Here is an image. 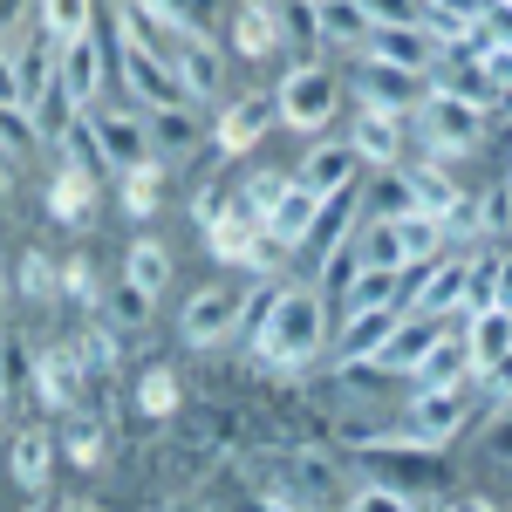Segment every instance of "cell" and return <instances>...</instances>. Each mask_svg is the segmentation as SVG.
Returning <instances> with one entry per match:
<instances>
[{"mask_svg": "<svg viewBox=\"0 0 512 512\" xmlns=\"http://www.w3.org/2000/svg\"><path fill=\"white\" fill-rule=\"evenodd\" d=\"M21 21V0H0V28H14Z\"/></svg>", "mask_w": 512, "mask_h": 512, "instance_id": "681fc988", "label": "cell"}, {"mask_svg": "<svg viewBox=\"0 0 512 512\" xmlns=\"http://www.w3.org/2000/svg\"><path fill=\"white\" fill-rule=\"evenodd\" d=\"M280 123V103H274V89H253V96H239V103H226L219 110V151H253L267 130Z\"/></svg>", "mask_w": 512, "mask_h": 512, "instance_id": "9a60e30c", "label": "cell"}, {"mask_svg": "<svg viewBox=\"0 0 512 512\" xmlns=\"http://www.w3.org/2000/svg\"><path fill=\"white\" fill-rule=\"evenodd\" d=\"M465 342H472L478 376H485V369H499V362L512 355V315H506V308H485V315H472V321H465Z\"/></svg>", "mask_w": 512, "mask_h": 512, "instance_id": "484cf974", "label": "cell"}, {"mask_svg": "<svg viewBox=\"0 0 512 512\" xmlns=\"http://www.w3.org/2000/svg\"><path fill=\"white\" fill-rule=\"evenodd\" d=\"M48 465H55V437L48 431H21L14 444H7V478H14L28 499L48 492Z\"/></svg>", "mask_w": 512, "mask_h": 512, "instance_id": "7402d4cb", "label": "cell"}, {"mask_svg": "<svg viewBox=\"0 0 512 512\" xmlns=\"http://www.w3.org/2000/svg\"><path fill=\"white\" fill-rule=\"evenodd\" d=\"M151 205H158V164H144V171H130V178H123V212H137V219H144Z\"/></svg>", "mask_w": 512, "mask_h": 512, "instance_id": "b9f144b4", "label": "cell"}, {"mask_svg": "<svg viewBox=\"0 0 512 512\" xmlns=\"http://www.w3.org/2000/svg\"><path fill=\"white\" fill-rule=\"evenodd\" d=\"M362 260L369 267H390V274H417V267L444 260V219H431V212L376 219V233L362 239Z\"/></svg>", "mask_w": 512, "mask_h": 512, "instance_id": "3957f363", "label": "cell"}, {"mask_svg": "<svg viewBox=\"0 0 512 512\" xmlns=\"http://www.w3.org/2000/svg\"><path fill=\"white\" fill-rule=\"evenodd\" d=\"M417 512H451V506H417Z\"/></svg>", "mask_w": 512, "mask_h": 512, "instance_id": "db71d44e", "label": "cell"}, {"mask_svg": "<svg viewBox=\"0 0 512 512\" xmlns=\"http://www.w3.org/2000/svg\"><path fill=\"white\" fill-rule=\"evenodd\" d=\"M62 55H55V89H62V103H69V117H89L96 110V89H103V48H96V35L82 41H55Z\"/></svg>", "mask_w": 512, "mask_h": 512, "instance_id": "7c38bea8", "label": "cell"}, {"mask_svg": "<svg viewBox=\"0 0 512 512\" xmlns=\"http://www.w3.org/2000/svg\"><path fill=\"white\" fill-rule=\"evenodd\" d=\"M137 7H151L158 21L192 28V35H212V21H219V0H137Z\"/></svg>", "mask_w": 512, "mask_h": 512, "instance_id": "e575fe53", "label": "cell"}, {"mask_svg": "<svg viewBox=\"0 0 512 512\" xmlns=\"http://www.w3.org/2000/svg\"><path fill=\"white\" fill-rule=\"evenodd\" d=\"M103 444H110V424L82 403V410H69L62 417V437H55V451L69 458V465H82V472H96L103 465Z\"/></svg>", "mask_w": 512, "mask_h": 512, "instance_id": "603a6c76", "label": "cell"}, {"mask_svg": "<svg viewBox=\"0 0 512 512\" xmlns=\"http://www.w3.org/2000/svg\"><path fill=\"white\" fill-rule=\"evenodd\" d=\"M55 55H62L55 41H35V48H21V55H14V62H21V89H28V110L55 89Z\"/></svg>", "mask_w": 512, "mask_h": 512, "instance_id": "d6a6232c", "label": "cell"}, {"mask_svg": "<svg viewBox=\"0 0 512 512\" xmlns=\"http://www.w3.org/2000/svg\"><path fill=\"white\" fill-rule=\"evenodd\" d=\"M123 280H130L137 294L158 301L164 287H171V253H164L158 239H130V253H123Z\"/></svg>", "mask_w": 512, "mask_h": 512, "instance_id": "83f0119b", "label": "cell"}, {"mask_svg": "<svg viewBox=\"0 0 512 512\" xmlns=\"http://www.w3.org/2000/svg\"><path fill=\"white\" fill-rule=\"evenodd\" d=\"M478 376V362H472V342H465V328H444L431 342V355L417 362V390H465Z\"/></svg>", "mask_w": 512, "mask_h": 512, "instance_id": "e0dca14e", "label": "cell"}, {"mask_svg": "<svg viewBox=\"0 0 512 512\" xmlns=\"http://www.w3.org/2000/svg\"><path fill=\"white\" fill-rule=\"evenodd\" d=\"M376 308H403V274H390V267H362V274L349 280L342 321L349 315H376Z\"/></svg>", "mask_w": 512, "mask_h": 512, "instance_id": "d4e9b609", "label": "cell"}, {"mask_svg": "<svg viewBox=\"0 0 512 512\" xmlns=\"http://www.w3.org/2000/svg\"><path fill=\"white\" fill-rule=\"evenodd\" d=\"M28 376H35V369H28V355H21V342H14V335L0 328V403H7V396L21 390Z\"/></svg>", "mask_w": 512, "mask_h": 512, "instance_id": "ab89813d", "label": "cell"}, {"mask_svg": "<svg viewBox=\"0 0 512 512\" xmlns=\"http://www.w3.org/2000/svg\"><path fill=\"white\" fill-rule=\"evenodd\" d=\"M506 192H512V171H506Z\"/></svg>", "mask_w": 512, "mask_h": 512, "instance_id": "11a10c76", "label": "cell"}, {"mask_svg": "<svg viewBox=\"0 0 512 512\" xmlns=\"http://www.w3.org/2000/svg\"><path fill=\"white\" fill-rule=\"evenodd\" d=\"M362 48H369V62H383V69H403V76H424V82H431L437 55H444V41H437L424 21H376Z\"/></svg>", "mask_w": 512, "mask_h": 512, "instance_id": "5b68a950", "label": "cell"}, {"mask_svg": "<svg viewBox=\"0 0 512 512\" xmlns=\"http://www.w3.org/2000/svg\"><path fill=\"white\" fill-rule=\"evenodd\" d=\"M349 151L362 164H396V158H403V117H390V110H362V117H355Z\"/></svg>", "mask_w": 512, "mask_h": 512, "instance_id": "cb8c5ba5", "label": "cell"}, {"mask_svg": "<svg viewBox=\"0 0 512 512\" xmlns=\"http://www.w3.org/2000/svg\"><path fill=\"white\" fill-rule=\"evenodd\" d=\"M321 205H328V198H315L308 185H301V178H294V185L280 192V205L267 212V219H260V233L274 239V253H308V239H315Z\"/></svg>", "mask_w": 512, "mask_h": 512, "instance_id": "5bb4252c", "label": "cell"}, {"mask_svg": "<svg viewBox=\"0 0 512 512\" xmlns=\"http://www.w3.org/2000/svg\"><path fill=\"white\" fill-rule=\"evenodd\" d=\"M82 383H89V355H82V342H55V349H41L35 362V390L48 410H82Z\"/></svg>", "mask_w": 512, "mask_h": 512, "instance_id": "8fae6325", "label": "cell"}, {"mask_svg": "<svg viewBox=\"0 0 512 512\" xmlns=\"http://www.w3.org/2000/svg\"><path fill=\"white\" fill-rule=\"evenodd\" d=\"M0 158H35V117L28 110H0Z\"/></svg>", "mask_w": 512, "mask_h": 512, "instance_id": "74e56055", "label": "cell"}, {"mask_svg": "<svg viewBox=\"0 0 512 512\" xmlns=\"http://www.w3.org/2000/svg\"><path fill=\"white\" fill-rule=\"evenodd\" d=\"M280 35H287V28H280V7H267V0H246V7L233 14V41H239V55H267Z\"/></svg>", "mask_w": 512, "mask_h": 512, "instance_id": "f546056e", "label": "cell"}, {"mask_svg": "<svg viewBox=\"0 0 512 512\" xmlns=\"http://www.w3.org/2000/svg\"><path fill=\"white\" fill-rule=\"evenodd\" d=\"M212 472H219V458H212L205 444H192L185 431L171 437V444H158V478H164V492H171V499L198 492V485H205Z\"/></svg>", "mask_w": 512, "mask_h": 512, "instance_id": "ac0fdd59", "label": "cell"}, {"mask_svg": "<svg viewBox=\"0 0 512 512\" xmlns=\"http://www.w3.org/2000/svg\"><path fill=\"white\" fill-rule=\"evenodd\" d=\"M458 431H465V390H417L410 403H403V431L396 437L437 451V444H451Z\"/></svg>", "mask_w": 512, "mask_h": 512, "instance_id": "30bf717a", "label": "cell"}, {"mask_svg": "<svg viewBox=\"0 0 512 512\" xmlns=\"http://www.w3.org/2000/svg\"><path fill=\"white\" fill-rule=\"evenodd\" d=\"M349 512H417V499L410 492H390V485H362L349 499Z\"/></svg>", "mask_w": 512, "mask_h": 512, "instance_id": "ee69618b", "label": "cell"}, {"mask_svg": "<svg viewBox=\"0 0 512 512\" xmlns=\"http://www.w3.org/2000/svg\"><path fill=\"white\" fill-rule=\"evenodd\" d=\"M89 137H96L103 171H117V178L158 164L151 158V130H144V117H130V110H89Z\"/></svg>", "mask_w": 512, "mask_h": 512, "instance_id": "52a82bcc", "label": "cell"}, {"mask_svg": "<svg viewBox=\"0 0 512 512\" xmlns=\"http://www.w3.org/2000/svg\"><path fill=\"white\" fill-rule=\"evenodd\" d=\"M355 164H362V158H355L349 144H315L308 164H301L294 178H301L315 198H342V192H355Z\"/></svg>", "mask_w": 512, "mask_h": 512, "instance_id": "ffe728a7", "label": "cell"}, {"mask_svg": "<svg viewBox=\"0 0 512 512\" xmlns=\"http://www.w3.org/2000/svg\"><path fill=\"white\" fill-rule=\"evenodd\" d=\"M158 512H205V506H192V499H164Z\"/></svg>", "mask_w": 512, "mask_h": 512, "instance_id": "816d5d0a", "label": "cell"}, {"mask_svg": "<svg viewBox=\"0 0 512 512\" xmlns=\"http://www.w3.org/2000/svg\"><path fill=\"white\" fill-rule=\"evenodd\" d=\"M253 355L280 369V376H301L321 349H328V294L321 287H253L246 294V321Z\"/></svg>", "mask_w": 512, "mask_h": 512, "instance_id": "6da1fadb", "label": "cell"}, {"mask_svg": "<svg viewBox=\"0 0 512 512\" xmlns=\"http://www.w3.org/2000/svg\"><path fill=\"white\" fill-rule=\"evenodd\" d=\"M437 335H444V321H431V315H403V321H396V335L383 342V349H376V362H369V369H376V376H417V362L431 355Z\"/></svg>", "mask_w": 512, "mask_h": 512, "instance_id": "2e32d148", "label": "cell"}, {"mask_svg": "<svg viewBox=\"0 0 512 512\" xmlns=\"http://www.w3.org/2000/svg\"><path fill=\"white\" fill-rule=\"evenodd\" d=\"M362 267H369V260H362V239H342V246L321 260V294H335V301H342V294H349V280L362 274Z\"/></svg>", "mask_w": 512, "mask_h": 512, "instance_id": "d590c367", "label": "cell"}, {"mask_svg": "<svg viewBox=\"0 0 512 512\" xmlns=\"http://www.w3.org/2000/svg\"><path fill=\"white\" fill-rule=\"evenodd\" d=\"M492 308L512 315V253H499V274H492Z\"/></svg>", "mask_w": 512, "mask_h": 512, "instance_id": "c3c4849f", "label": "cell"}, {"mask_svg": "<svg viewBox=\"0 0 512 512\" xmlns=\"http://www.w3.org/2000/svg\"><path fill=\"white\" fill-rule=\"evenodd\" d=\"M396 321H403V308H376V315H349L342 321V369H369L376 362V349L396 335Z\"/></svg>", "mask_w": 512, "mask_h": 512, "instance_id": "44dd1931", "label": "cell"}, {"mask_svg": "<svg viewBox=\"0 0 512 512\" xmlns=\"http://www.w3.org/2000/svg\"><path fill=\"white\" fill-rule=\"evenodd\" d=\"M403 185H410V212H431V219H451L465 198H458V185L437 171V164H417V171H403Z\"/></svg>", "mask_w": 512, "mask_h": 512, "instance_id": "f1b7e54d", "label": "cell"}, {"mask_svg": "<svg viewBox=\"0 0 512 512\" xmlns=\"http://www.w3.org/2000/svg\"><path fill=\"white\" fill-rule=\"evenodd\" d=\"M239 321H246V294L239 287H198L192 301H185L178 335H185V349H219V342L239 335Z\"/></svg>", "mask_w": 512, "mask_h": 512, "instance_id": "8992f818", "label": "cell"}, {"mask_svg": "<svg viewBox=\"0 0 512 512\" xmlns=\"http://www.w3.org/2000/svg\"><path fill=\"white\" fill-rule=\"evenodd\" d=\"M274 103H280V123H294V130H328L335 110H342V82L328 76L321 62H294V69L280 76Z\"/></svg>", "mask_w": 512, "mask_h": 512, "instance_id": "277c9868", "label": "cell"}, {"mask_svg": "<svg viewBox=\"0 0 512 512\" xmlns=\"http://www.w3.org/2000/svg\"><path fill=\"white\" fill-rule=\"evenodd\" d=\"M485 390H492V403H499V410L512 403V355L499 362V369H485Z\"/></svg>", "mask_w": 512, "mask_h": 512, "instance_id": "7dc6e473", "label": "cell"}, {"mask_svg": "<svg viewBox=\"0 0 512 512\" xmlns=\"http://www.w3.org/2000/svg\"><path fill=\"white\" fill-rule=\"evenodd\" d=\"M137 410H144V417H178V410H185L178 376H171V369H144V383H137Z\"/></svg>", "mask_w": 512, "mask_h": 512, "instance_id": "836d02e7", "label": "cell"}, {"mask_svg": "<svg viewBox=\"0 0 512 512\" xmlns=\"http://www.w3.org/2000/svg\"><path fill=\"white\" fill-rule=\"evenodd\" d=\"M144 130H151V158H158V164H178V158H192V151H198L192 110H158Z\"/></svg>", "mask_w": 512, "mask_h": 512, "instance_id": "4316f807", "label": "cell"}, {"mask_svg": "<svg viewBox=\"0 0 512 512\" xmlns=\"http://www.w3.org/2000/svg\"><path fill=\"white\" fill-rule=\"evenodd\" d=\"M62 294H76L82 308H96V274H89L82 260H69V267H62Z\"/></svg>", "mask_w": 512, "mask_h": 512, "instance_id": "bcb514c9", "label": "cell"}, {"mask_svg": "<svg viewBox=\"0 0 512 512\" xmlns=\"http://www.w3.org/2000/svg\"><path fill=\"white\" fill-rule=\"evenodd\" d=\"M55 512H96V506H76V499H69V506H55Z\"/></svg>", "mask_w": 512, "mask_h": 512, "instance_id": "f5cc1de1", "label": "cell"}, {"mask_svg": "<svg viewBox=\"0 0 512 512\" xmlns=\"http://www.w3.org/2000/svg\"><path fill=\"white\" fill-rule=\"evenodd\" d=\"M246 485L267 492L280 512H342L355 499L342 458H328V444H260L246 451Z\"/></svg>", "mask_w": 512, "mask_h": 512, "instance_id": "7a4b0ae2", "label": "cell"}, {"mask_svg": "<svg viewBox=\"0 0 512 512\" xmlns=\"http://www.w3.org/2000/svg\"><path fill=\"white\" fill-rule=\"evenodd\" d=\"M315 28H321V41H369L376 14L362 0H315Z\"/></svg>", "mask_w": 512, "mask_h": 512, "instance_id": "4dcf8cb0", "label": "cell"}, {"mask_svg": "<svg viewBox=\"0 0 512 512\" xmlns=\"http://www.w3.org/2000/svg\"><path fill=\"white\" fill-rule=\"evenodd\" d=\"M287 185H294V178H280V171H260V178H246V192H239V205H246L253 219H267V212L280 205V192H287Z\"/></svg>", "mask_w": 512, "mask_h": 512, "instance_id": "f35d334b", "label": "cell"}, {"mask_svg": "<svg viewBox=\"0 0 512 512\" xmlns=\"http://www.w3.org/2000/svg\"><path fill=\"white\" fill-rule=\"evenodd\" d=\"M417 130L431 137V151H478V137H485V110L465 103V96L431 89V96L417 103Z\"/></svg>", "mask_w": 512, "mask_h": 512, "instance_id": "ba28073f", "label": "cell"}, {"mask_svg": "<svg viewBox=\"0 0 512 512\" xmlns=\"http://www.w3.org/2000/svg\"><path fill=\"white\" fill-rule=\"evenodd\" d=\"M424 103V76H403V69H383V62H362V110H417Z\"/></svg>", "mask_w": 512, "mask_h": 512, "instance_id": "d6986e66", "label": "cell"}, {"mask_svg": "<svg viewBox=\"0 0 512 512\" xmlns=\"http://www.w3.org/2000/svg\"><path fill=\"white\" fill-rule=\"evenodd\" d=\"M451 512H499V506H485V499H451Z\"/></svg>", "mask_w": 512, "mask_h": 512, "instance_id": "f907efd6", "label": "cell"}, {"mask_svg": "<svg viewBox=\"0 0 512 512\" xmlns=\"http://www.w3.org/2000/svg\"><path fill=\"white\" fill-rule=\"evenodd\" d=\"M0 110H28V89H21V62L0 48ZM35 117V110H28Z\"/></svg>", "mask_w": 512, "mask_h": 512, "instance_id": "f6af8a7d", "label": "cell"}, {"mask_svg": "<svg viewBox=\"0 0 512 512\" xmlns=\"http://www.w3.org/2000/svg\"><path fill=\"white\" fill-rule=\"evenodd\" d=\"M21 287H28V301H48L62 287V274L48 267V253H21Z\"/></svg>", "mask_w": 512, "mask_h": 512, "instance_id": "7bdbcfd3", "label": "cell"}, {"mask_svg": "<svg viewBox=\"0 0 512 512\" xmlns=\"http://www.w3.org/2000/svg\"><path fill=\"white\" fill-rule=\"evenodd\" d=\"M48 205H55V219H89V171H62L55 178V192H48Z\"/></svg>", "mask_w": 512, "mask_h": 512, "instance_id": "8d00e7d4", "label": "cell"}, {"mask_svg": "<svg viewBox=\"0 0 512 512\" xmlns=\"http://www.w3.org/2000/svg\"><path fill=\"white\" fill-rule=\"evenodd\" d=\"M123 89H130V103H144L151 117H158V110H192V89L171 76L151 48H137V41H123Z\"/></svg>", "mask_w": 512, "mask_h": 512, "instance_id": "9c48e42d", "label": "cell"}, {"mask_svg": "<svg viewBox=\"0 0 512 512\" xmlns=\"http://www.w3.org/2000/svg\"><path fill=\"white\" fill-rule=\"evenodd\" d=\"M110 321H117V328H144V321H151V294H137L130 280H117V294H110Z\"/></svg>", "mask_w": 512, "mask_h": 512, "instance_id": "60d3db41", "label": "cell"}, {"mask_svg": "<svg viewBox=\"0 0 512 512\" xmlns=\"http://www.w3.org/2000/svg\"><path fill=\"white\" fill-rule=\"evenodd\" d=\"M89 14H96V0H41V28H48V41H82L89 35Z\"/></svg>", "mask_w": 512, "mask_h": 512, "instance_id": "1f68e13d", "label": "cell"}, {"mask_svg": "<svg viewBox=\"0 0 512 512\" xmlns=\"http://www.w3.org/2000/svg\"><path fill=\"white\" fill-rule=\"evenodd\" d=\"M164 69L185 82L192 96H212L219 89V76H226V55L212 48V35H192V28H171V41H164Z\"/></svg>", "mask_w": 512, "mask_h": 512, "instance_id": "4fadbf2b", "label": "cell"}]
</instances>
